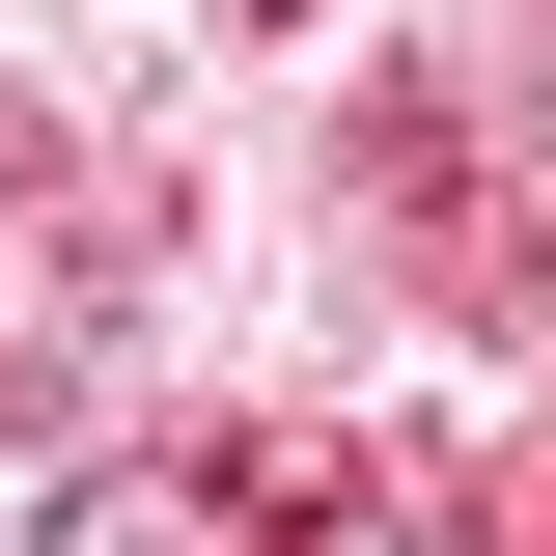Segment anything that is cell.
I'll return each mask as SVG.
<instances>
[{"instance_id":"6da1fadb","label":"cell","mask_w":556,"mask_h":556,"mask_svg":"<svg viewBox=\"0 0 556 556\" xmlns=\"http://www.w3.org/2000/svg\"><path fill=\"white\" fill-rule=\"evenodd\" d=\"M223 28H306V0H223Z\"/></svg>"}]
</instances>
